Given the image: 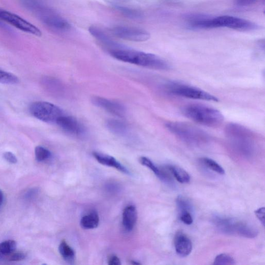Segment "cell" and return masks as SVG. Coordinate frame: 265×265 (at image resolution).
<instances>
[{"mask_svg":"<svg viewBox=\"0 0 265 265\" xmlns=\"http://www.w3.org/2000/svg\"><path fill=\"white\" fill-rule=\"evenodd\" d=\"M112 57L121 61L151 69L167 70L170 66L165 60L152 53L139 52L122 47L109 50Z\"/></svg>","mask_w":265,"mask_h":265,"instance_id":"obj_1","label":"cell"},{"mask_svg":"<svg viewBox=\"0 0 265 265\" xmlns=\"http://www.w3.org/2000/svg\"><path fill=\"white\" fill-rule=\"evenodd\" d=\"M182 112L192 121L209 127L218 126L224 120L219 110L202 104H189L182 108Z\"/></svg>","mask_w":265,"mask_h":265,"instance_id":"obj_2","label":"cell"},{"mask_svg":"<svg viewBox=\"0 0 265 265\" xmlns=\"http://www.w3.org/2000/svg\"><path fill=\"white\" fill-rule=\"evenodd\" d=\"M167 130L182 141L190 145L199 146L208 142L210 136L200 128L181 122H171L166 124Z\"/></svg>","mask_w":265,"mask_h":265,"instance_id":"obj_3","label":"cell"},{"mask_svg":"<svg viewBox=\"0 0 265 265\" xmlns=\"http://www.w3.org/2000/svg\"><path fill=\"white\" fill-rule=\"evenodd\" d=\"M215 227L222 233L230 235L253 238L258 236V230L251 225L236 219L216 216L213 219Z\"/></svg>","mask_w":265,"mask_h":265,"instance_id":"obj_4","label":"cell"},{"mask_svg":"<svg viewBox=\"0 0 265 265\" xmlns=\"http://www.w3.org/2000/svg\"><path fill=\"white\" fill-rule=\"evenodd\" d=\"M226 133L231 146L239 151L249 154L253 150L255 136L246 127L236 124H230L226 127Z\"/></svg>","mask_w":265,"mask_h":265,"instance_id":"obj_5","label":"cell"},{"mask_svg":"<svg viewBox=\"0 0 265 265\" xmlns=\"http://www.w3.org/2000/svg\"><path fill=\"white\" fill-rule=\"evenodd\" d=\"M45 26L53 31L59 32L69 31L71 26L69 22L48 6L42 0L32 10Z\"/></svg>","mask_w":265,"mask_h":265,"instance_id":"obj_6","label":"cell"},{"mask_svg":"<svg viewBox=\"0 0 265 265\" xmlns=\"http://www.w3.org/2000/svg\"><path fill=\"white\" fill-rule=\"evenodd\" d=\"M167 90L172 94L181 97L218 102L219 99L213 95L199 88L180 83H171L167 85Z\"/></svg>","mask_w":265,"mask_h":265,"instance_id":"obj_7","label":"cell"},{"mask_svg":"<svg viewBox=\"0 0 265 265\" xmlns=\"http://www.w3.org/2000/svg\"><path fill=\"white\" fill-rule=\"evenodd\" d=\"M30 111L32 115L36 119L47 123H53L63 115L62 110L47 102H36L32 103L30 107Z\"/></svg>","mask_w":265,"mask_h":265,"instance_id":"obj_8","label":"cell"},{"mask_svg":"<svg viewBox=\"0 0 265 265\" xmlns=\"http://www.w3.org/2000/svg\"><path fill=\"white\" fill-rule=\"evenodd\" d=\"M228 28L239 31H249L258 29L256 24L249 20L231 16H221L211 18V29Z\"/></svg>","mask_w":265,"mask_h":265,"instance_id":"obj_9","label":"cell"},{"mask_svg":"<svg viewBox=\"0 0 265 265\" xmlns=\"http://www.w3.org/2000/svg\"><path fill=\"white\" fill-rule=\"evenodd\" d=\"M9 24L16 28L37 36L42 35L39 29L20 16L13 13L0 9V25Z\"/></svg>","mask_w":265,"mask_h":265,"instance_id":"obj_10","label":"cell"},{"mask_svg":"<svg viewBox=\"0 0 265 265\" xmlns=\"http://www.w3.org/2000/svg\"><path fill=\"white\" fill-rule=\"evenodd\" d=\"M117 37L133 42H144L150 38V35L145 30L127 26H117L111 30Z\"/></svg>","mask_w":265,"mask_h":265,"instance_id":"obj_11","label":"cell"},{"mask_svg":"<svg viewBox=\"0 0 265 265\" xmlns=\"http://www.w3.org/2000/svg\"><path fill=\"white\" fill-rule=\"evenodd\" d=\"M56 124L63 131L70 135L82 136L86 133L84 125L77 119L71 116L63 115L58 119Z\"/></svg>","mask_w":265,"mask_h":265,"instance_id":"obj_12","label":"cell"},{"mask_svg":"<svg viewBox=\"0 0 265 265\" xmlns=\"http://www.w3.org/2000/svg\"><path fill=\"white\" fill-rule=\"evenodd\" d=\"M92 102L96 106L105 110L115 116L123 118L125 116L126 109L122 104L99 96L92 98Z\"/></svg>","mask_w":265,"mask_h":265,"instance_id":"obj_13","label":"cell"},{"mask_svg":"<svg viewBox=\"0 0 265 265\" xmlns=\"http://www.w3.org/2000/svg\"><path fill=\"white\" fill-rule=\"evenodd\" d=\"M175 247L177 253L182 257H186L191 253L193 245L191 240L187 235L178 232L175 237Z\"/></svg>","mask_w":265,"mask_h":265,"instance_id":"obj_14","label":"cell"},{"mask_svg":"<svg viewBox=\"0 0 265 265\" xmlns=\"http://www.w3.org/2000/svg\"><path fill=\"white\" fill-rule=\"evenodd\" d=\"M93 156L99 163L103 165L115 168L118 171L127 175L130 174L129 171L113 157L97 152H93Z\"/></svg>","mask_w":265,"mask_h":265,"instance_id":"obj_15","label":"cell"},{"mask_svg":"<svg viewBox=\"0 0 265 265\" xmlns=\"http://www.w3.org/2000/svg\"><path fill=\"white\" fill-rule=\"evenodd\" d=\"M138 220V212L134 205L126 207L123 214V224L127 231H131L134 228Z\"/></svg>","mask_w":265,"mask_h":265,"instance_id":"obj_16","label":"cell"},{"mask_svg":"<svg viewBox=\"0 0 265 265\" xmlns=\"http://www.w3.org/2000/svg\"><path fill=\"white\" fill-rule=\"evenodd\" d=\"M90 34L99 40L103 44L107 46L109 50L116 49L123 47L112 40L104 32L98 27L91 26L89 29Z\"/></svg>","mask_w":265,"mask_h":265,"instance_id":"obj_17","label":"cell"},{"mask_svg":"<svg viewBox=\"0 0 265 265\" xmlns=\"http://www.w3.org/2000/svg\"><path fill=\"white\" fill-rule=\"evenodd\" d=\"M106 125L110 132L117 135L125 136L128 132L127 125L121 120L109 119L107 120Z\"/></svg>","mask_w":265,"mask_h":265,"instance_id":"obj_18","label":"cell"},{"mask_svg":"<svg viewBox=\"0 0 265 265\" xmlns=\"http://www.w3.org/2000/svg\"><path fill=\"white\" fill-rule=\"evenodd\" d=\"M100 222L99 214L95 212H91L80 220V226L85 230H92L97 228Z\"/></svg>","mask_w":265,"mask_h":265,"instance_id":"obj_19","label":"cell"},{"mask_svg":"<svg viewBox=\"0 0 265 265\" xmlns=\"http://www.w3.org/2000/svg\"><path fill=\"white\" fill-rule=\"evenodd\" d=\"M140 163L144 166L149 168L160 180L166 182L168 179L167 173L164 170H160L152 160L147 157H142L140 159Z\"/></svg>","mask_w":265,"mask_h":265,"instance_id":"obj_20","label":"cell"},{"mask_svg":"<svg viewBox=\"0 0 265 265\" xmlns=\"http://www.w3.org/2000/svg\"><path fill=\"white\" fill-rule=\"evenodd\" d=\"M44 82L47 90L57 95H61L64 93V87L59 80L53 78H47Z\"/></svg>","mask_w":265,"mask_h":265,"instance_id":"obj_21","label":"cell"},{"mask_svg":"<svg viewBox=\"0 0 265 265\" xmlns=\"http://www.w3.org/2000/svg\"><path fill=\"white\" fill-rule=\"evenodd\" d=\"M175 179L181 183H188L190 181L189 174L181 167L177 166L170 165L167 166Z\"/></svg>","mask_w":265,"mask_h":265,"instance_id":"obj_22","label":"cell"},{"mask_svg":"<svg viewBox=\"0 0 265 265\" xmlns=\"http://www.w3.org/2000/svg\"><path fill=\"white\" fill-rule=\"evenodd\" d=\"M59 251L63 259L70 264H73L75 259V253L66 242L62 241L59 247Z\"/></svg>","mask_w":265,"mask_h":265,"instance_id":"obj_23","label":"cell"},{"mask_svg":"<svg viewBox=\"0 0 265 265\" xmlns=\"http://www.w3.org/2000/svg\"><path fill=\"white\" fill-rule=\"evenodd\" d=\"M177 206L178 208L180 214L185 212H192V206L189 200L182 196H178L176 199Z\"/></svg>","mask_w":265,"mask_h":265,"instance_id":"obj_24","label":"cell"},{"mask_svg":"<svg viewBox=\"0 0 265 265\" xmlns=\"http://www.w3.org/2000/svg\"><path fill=\"white\" fill-rule=\"evenodd\" d=\"M17 244L15 241L9 240L4 241V242L0 244V254L2 256L9 254L16 250Z\"/></svg>","mask_w":265,"mask_h":265,"instance_id":"obj_25","label":"cell"},{"mask_svg":"<svg viewBox=\"0 0 265 265\" xmlns=\"http://www.w3.org/2000/svg\"><path fill=\"white\" fill-rule=\"evenodd\" d=\"M201 162L206 167L210 168L212 171L220 175L225 174L223 168L214 160L208 158H204L201 159Z\"/></svg>","mask_w":265,"mask_h":265,"instance_id":"obj_26","label":"cell"},{"mask_svg":"<svg viewBox=\"0 0 265 265\" xmlns=\"http://www.w3.org/2000/svg\"><path fill=\"white\" fill-rule=\"evenodd\" d=\"M19 80L15 75L2 70H0V83L7 85L18 84Z\"/></svg>","mask_w":265,"mask_h":265,"instance_id":"obj_27","label":"cell"},{"mask_svg":"<svg viewBox=\"0 0 265 265\" xmlns=\"http://www.w3.org/2000/svg\"><path fill=\"white\" fill-rule=\"evenodd\" d=\"M36 159L41 162L50 159L52 157L51 152L42 146H37L35 149Z\"/></svg>","mask_w":265,"mask_h":265,"instance_id":"obj_28","label":"cell"},{"mask_svg":"<svg viewBox=\"0 0 265 265\" xmlns=\"http://www.w3.org/2000/svg\"><path fill=\"white\" fill-rule=\"evenodd\" d=\"M214 265H229L235 264V260L231 256L227 254H221L216 257Z\"/></svg>","mask_w":265,"mask_h":265,"instance_id":"obj_29","label":"cell"},{"mask_svg":"<svg viewBox=\"0 0 265 265\" xmlns=\"http://www.w3.org/2000/svg\"><path fill=\"white\" fill-rule=\"evenodd\" d=\"M7 261H21L25 260L26 255L21 252H13L9 254L2 256Z\"/></svg>","mask_w":265,"mask_h":265,"instance_id":"obj_30","label":"cell"},{"mask_svg":"<svg viewBox=\"0 0 265 265\" xmlns=\"http://www.w3.org/2000/svg\"><path fill=\"white\" fill-rule=\"evenodd\" d=\"M180 220L187 225H191L194 222V218L191 212H185L180 214Z\"/></svg>","mask_w":265,"mask_h":265,"instance_id":"obj_31","label":"cell"},{"mask_svg":"<svg viewBox=\"0 0 265 265\" xmlns=\"http://www.w3.org/2000/svg\"><path fill=\"white\" fill-rule=\"evenodd\" d=\"M3 157L7 162L11 164H16L18 163V159L17 157L11 152H6L3 155Z\"/></svg>","mask_w":265,"mask_h":265,"instance_id":"obj_32","label":"cell"},{"mask_svg":"<svg viewBox=\"0 0 265 265\" xmlns=\"http://www.w3.org/2000/svg\"><path fill=\"white\" fill-rule=\"evenodd\" d=\"M256 217L259 219L261 223L264 226L265 224V208L262 207L255 212Z\"/></svg>","mask_w":265,"mask_h":265,"instance_id":"obj_33","label":"cell"},{"mask_svg":"<svg viewBox=\"0 0 265 265\" xmlns=\"http://www.w3.org/2000/svg\"><path fill=\"white\" fill-rule=\"evenodd\" d=\"M257 0H235L236 3L240 6H247L254 3Z\"/></svg>","mask_w":265,"mask_h":265,"instance_id":"obj_34","label":"cell"},{"mask_svg":"<svg viewBox=\"0 0 265 265\" xmlns=\"http://www.w3.org/2000/svg\"><path fill=\"white\" fill-rule=\"evenodd\" d=\"M122 10L124 13L130 18H137L140 16V14L135 11L127 9H122Z\"/></svg>","mask_w":265,"mask_h":265,"instance_id":"obj_35","label":"cell"},{"mask_svg":"<svg viewBox=\"0 0 265 265\" xmlns=\"http://www.w3.org/2000/svg\"><path fill=\"white\" fill-rule=\"evenodd\" d=\"M108 264L110 265H121V261H120L118 257L115 255H111L108 259Z\"/></svg>","mask_w":265,"mask_h":265,"instance_id":"obj_36","label":"cell"},{"mask_svg":"<svg viewBox=\"0 0 265 265\" xmlns=\"http://www.w3.org/2000/svg\"><path fill=\"white\" fill-rule=\"evenodd\" d=\"M4 201V194L3 192L0 190V207L1 206Z\"/></svg>","mask_w":265,"mask_h":265,"instance_id":"obj_37","label":"cell"}]
</instances>
